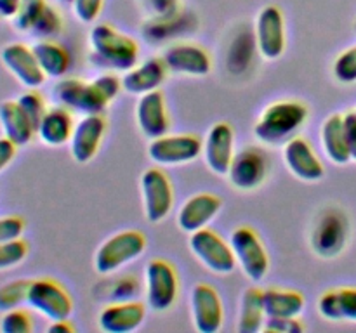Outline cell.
<instances>
[{"label": "cell", "mask_w": 356, "mask_h": 333, "mask_svg": "<svg viewBox=\"0 0 356 333\" xmlns=\"http://www.w3.org/2000/svg\"><path fill=\"white\" fill-rule=\"evenodd\" d=\"M26 304L51 321L70 319L73 314V300L68 290L51 278L31 280Z\"/></svg>", "instance_id": "cell-8"}, {"label": "cell", "mask_w": 356, "mask_h": 333, "mask_svg": "<svg viewBox=\"0 0 356 333\" xmlns=\"http://www.w3.org/2000/svg\"><path fill=\"white\" fill-rule=\"evenodd\" d=\"M16 151L17 146L14 144L13 141H9L6 135L0 137V172H2L6 166H9V163L13 162L14 156H16Z\"/></svg>", "instance_id": "cell-43"}, {"label": "cell", "mask_w": 356, "mask_h": 333, "mask_svg": "<svg viewBox=\"0 0 356 333\" xmlns=\"http://www.w3.org/2000/svg\"><path fill=\"white\" fill-rule=\"evenodd\" d=\"M205 163L218 176H226L235 156V130L226 121L214 123L204 142Z\"/></svg>", "instance_id": "cell-18"}, {"label": "cell", "mask_w": 356, "mask_h": 333, "mask_svg": "<svg viewBox=\"0 0 356 333\" xmlns=\"http://www.w3.org/2000/svg\"><path fill=\"white\" fill-rule=\"evenodd\" d=\"M263 304L266 318H299L305 311V297L296 290L268 288L263 290Z\"/></svg>", "instance_id": "cell-27"}, {"label": "cell", "mask_w": 356, "mask_h": 333, "mask_svg": "<svg viewBox=\"0 0 356 333\" xmlns=\"http://www.w3.org/2000/svg\"><path fill=\"white\" fill-rule=\"evenodd\" d=\"M21 0H0V17L2 19H14L19 10Z\"/></svg>", "instance_id": "cell-44"}, {"label": "cell", "mask_w": 356, "mask_h": 333, "mask_svg": "<svg viewBox=\"0 0 356 333\" xmlns=\"http://www.w3.org/2000/svg\"><path fill=\"white\" fill-rule=\"evenodd\" d=\"M204 151V142L193 134H174L152 139L148 156L153 163L162 166L183 165L197 160Z\"/></svg>", "instance_id": "cell-10"}, {"label": "cell", "mask_w": 356, "mask_h": 333, "mask_svg": "<svg viewBox=\"0 0 356 333\" xmlns=\"http://www.w3.org/2000/svg\"><path fill=\"white\" fill-rule=\"evenodd\" d=\"M28 243L23 238L13 239V241L0 243V271L16 267L26 259Z\"/></svg>", "instance_id": "cell-36"}, {"label": "cell", "mask_w": 356, "mask_h": 333, "mask_svg": "<svg viewBox=\"0 0 356 333\" xmlns=\"http://www.w3.org/2000/svg\"><path fill=\"white\" fill-rule=\"evenodd\" d=\"M139 184H141L143 210H145L146 219L153 224H159L170 214L174 207L172 184L167 173L156 166L145 170Z\"/></svg>", "instance_id": "cell-9"}, {"label": "cell", "mask_w": 356, "mask_h": 333, "mask_svg": "<svg viewBox=\"0 0 356 333\" xmlns=\"http://www.w3.org/2000/svg\"><path fill=\"white\" fill-rule=\"evenodd\" d=\"M284 162L289 172L305 182H316L325 176L322 160L305 137H292L284 144Z\"/></svg>", "instance_id": "cell-17"}, {"label": "cell", "mask_w": 356, "mask_h": 333, "mask_svg": "<svg viewBox=\"0 0 356 333\" xmlns=\"http://www.w3.org/2000/svg\"><path fill=\"white\" fill-rule=\"evenodd\" d=\"M49 333H73L75 332V326L70 323V319H58V321H52L47 326Z\"/></svg>", "instance_id": "cell-45"}, {"label": "cell", "mask_w": 356, "mask_h": 333, "mask_svg": "<svg viewBox=\"0 0 356 333\" xmlns=\"http://www.w3.org/2000/svg\"><path fill=\"white\" fill-rule=\"evenodd\" d=\"M348 241V219L337 208L323 212L312 232V248L323 259H332L343 252Z\"/></svg>", "instance_id": "cell-12"}, {"label": "cell", "mask_w": 356, "mask_h": 333, "mask_svg": "<svg viewBox=\"0 0 356 333\" xmlns=\"http://www.w3.org/2000/svg\"><path fill=\"white\" fill-rule=\"evenodd\" d=\"M146 250V238L141 231L127 229L108 238L94 255V269L99 274H111L141 257Z\"/></svg>", "instance_id": "cell-4"}, {"label": "cell", "mask_w": 356, "mask_h": 333, "mask_svg": "<svg viewBox=\"0 0 356 333\" xmlns=\"http://www.w3.org/2000/svg\"><path fill=\"white\" fill-rule=\"evenodd\" d=\"M222 200L212 193H198L184 201L177 214V225L184 232L191 234L195 231L209 228L216 215L221 212Z\"/></svg>", "instance_id": "cell-22"}, {"label": "cell", "mask_w": 356, "mask_h": 333, "mask_svg": "<svg viewBox=\"0 0 356 333\" xmlns=\"http://www.w3.org/2000/svg\"><path fill=\"white\" fill-rule=\"evenodd\" d=\"M181 0H141V6L152 19H172L179 16Z\"/></svg>", "instance_id": "cell-38"}, {"label": "cell", "mask_w": 356, "mask_h": 333, "mask_svg": "<svg viewBox=\"0 0 356 333\" xmlns=\"http://www.w3.org/2000/svg\"><path fill=\"white\" fill-rule=\"evenodd\" d=\"M305 328V323L299 318H266L263 330L271 333H301Z\"/></svg>", "instance_id": "cell-41"}, {"label": "cell", "mask_w": 356, "mask_h": 333, "mask_svg": "<svg viewBox=\"0 0 356 333\" xmlns=\"http://www.w3.org/2000/svg\"><path fill=\"white\" fill-rule=\"evenodd\" d=\"M31 330H33V321L24 309L16 307L2 312V318H0V332L2 333H30Z\"/></svg>", "instance_id": "cell-35"}, {"label": "cell", "mask_w": 356, "mask_h": 333, "mask_svg": "<svg viewBox=\"0 0 356 333\" xmlns=\"http://www.w3.org/2000/svg\"><path fill=\"white\" fill-rule=\"evenodd\" d=\"M45 6H47L45 0H21L19 10H17L16 17L13 19L16 30L23 31V33H30L31 26L42 14V10L45 9Z\"/></svg>", "instance_id": "cell-34"}, {"label": "cell", "mask_w": 356, "mask_h": 333, "mask_svg": "<svg viewBox=\"0 0 356 333\" xmlns=\"http://www.w3.org/2000/svg\"><path fill=\"white\" fill-rule=\"evenodd\" d=\"M318 312L327 321H356V288H334L318 300Z\"/></svg>", "instance_id": "cell-26"}, {"label": "cell", "mask_w": 356, "mask_h": 333, "mask_svg": "<svg viewBox=\"0 0 356 333\" xmlns=\"http://www.w3.org/2000/svg\"><path fill=\"white\" fill-rule=\"evenodd\" d=\"M61 2H63V3H72L73 0H61Z\"/></svg>", "instance_id": "cell-46"}, {"label": "cell", "mask_w": 356, "mask_h": 333, "mask_svg": "<svg viewBox=\"0 0 356 333\" xmlns=\"http://www.w3.org/2000/svg\"><path fill=\"white\" fill-rule=\"evenodd\" d=\"M136 120H138L141 134L149 141L169 134V111H167L165 97L160 90H152L139 96L138 106H136Z\"/></svg>", "instance_id": "cell-20"}, {"label": "cell", "mask_w": 356, "mask_h": 333, "mask_svg": "<svg viewBox=\"0 0 356 333\" xmlns=\"http://www.w3.org/2000/svg\"><path fill=\"white\" fill-rule=\"evenodd\" d=\"M355 111H356V110H355Z\"/></svg>", "instance_id": "cell-48"}, {"label": "cell", "mask_w": 356, "mask_h": 333, "mask_svg": "<svg viewBox=\"0 0 356 333\" xmlns=\"http://www.w3.org/2000/svg\"><path fill=\"white\" fill-rule=\"evenodd\" d=\"M334 76L341 83H355L356 82V45L348 51L341 52L332 66Z\"/></svg>", "instance_id": "cell-37"}, {"label": "cell", "mask_w": 356, "mask_h": 333, "mask_svg": "<svg viewBox=\"0 0 356 333\" xmlns=\"http://www.w3.org/2000/svg\"><path fill=\"white\" fill-rule=\"evenodd\" d=\"M106 134V120L103 114H86L73 128L70 139V153L76 163L92 162Z\"/></svg>", "instance_id": "cell-16"}, {"label": "cell", "mask_w": 356, "mask_h": 333, "mask_svg": "<svg viewBox=\"0 0 356 333\" xmlns=\"http://www.w3.org/2000/svg\"><path fill=\"white\" fill-rule=\"evenodd\" d=\"M122 90V80L113 73H103L90 82L80 78H63L52 87V97L59 106L72 113L103 114Z\"/></svg>", "instance_id": "cell-1"}, {"label": "cell", "mask_w": 356, "mask_h": 333, "mask_svg": "<svg viewBox=\"0 0 356 333\" xmlns=\"http://www.w3.org/2000/svg\"><path fill=\"white\" fill-rule=\"evenodd\" d=\"M146 319L145 304L138 300H122L106 305L99 312L97 325L106 333H131Z\"/></svg>", "instance_id": "cell-21"}, {"label": "cell", "mask_w": 356, "mask_h": 333, "mask_svg": "<svg viewBox=\"0 0 356 333\" xmlns=\"http://www.w3.org/2000/svg\"><path fill=\"white\" fill-rule=\"evenodd\" d=\"M16 101H17V104L23 108V111L26 113V117L30 118L31 123H33L35 130H37L38 125H40V121H42V118H44L45 111L49 110L47 104H45V101H44V97H42L35 89H28L26 92L21 94Z\"/></svg>", "instance_id": "cell-33"}, {"label": "cell", "mask_w": 356, "mask_h": 333, "mask_svg": "<svg viewBox=\"0 0 356 333\" xmlns=\"http://www.w3.org/2000/svg\"><path fill=\"white\" fill-rule=\"evenodd\" d=\"M0 61L7 71L26 89H38L47 78L35 58L33 49L24 44L3 45L0 51Z\"/></svg>", "instance_id": "cell-14"}, {"label": "cell", "mask_w": 356, "mask_h": 333, "mask_svg": "<svg viewBox=\"0 0 356 333\" xmlns=\"http://www.w3.org/2000/svg\"><path fill=\"white\" fill-rule=\"evenodd\" d=\"M30 283L31 280H14L3 283L0 287V312H7L26 304Z\"/></svg>", "instance_id": "cell-32"}, {"label": "cell", "mask_w": 356, "mask_h": 333, "mask_svg": "<svg viewBox=\"0 0 356 333\" xmlns=\"http://www.w3.org/2000/svg\"><path fill=\"white\" fill-rule=\"evenodd\" d=\"M355 31H356V21H355Z\"/></svg>", "instance_id": "cell-47"}, {"label": "cell", "mask_w": 356, "mask_h": 333, "mask_svg": "<svg viewBox=\"0 0 356 333\" xmlns=\"http://www.w3.org/2000/svg\"><path fill=\"white\" fill-rule=\"evenodd\" d=\"M266 323V312L263 304V290L256 287L247 288L240 298V314H238V330L240 333H257L264 328Z\"/></svg>", "instance_id": "cell-30"}, {"label": "cell", "mask_w": 356, "mask_h": 333, "mask_svg": "<svg viewBox=\"0 0 356 333\" xmlns=\"http://www.w3.org/2000/svg\"><path fill=\"white\" fill-rule=\"evenodd\" d=\"M165 62L162 58H152L136 65L129 71H125L122 78V89L132 96H143L152 90H159L167 78Z\"/></svg>", "instance_id": "cell-23"}, {"label": "cell", "mask_w": 356, "mask_h": 333, "mask_svg": "<svg viewBox=\"0 0 356 333\" xmlns=\"http://www.w3.org/2000/svg\"><path fill=\"white\" fill-rule=\"evenodd\" d=\"M344 121V135H346L348 149H350L351 160L356 162V111L343 114Z\"/></svg>", "instance_id": "cell-42"}, {"label": "cell", "mask_w": 356, "mask_h": 333, "mask_svg": "<svg viewBox=\"0 0 356 333\" xmlns=\"http://www.w3.org/2000/svg\"><path fill=\"white\" fill-rule=\"evenodd\" d=\"M308 108L299 101H278L261 113L254 125V135L266 146H282L296 137L308 120Z\"/></svg>", "instance_id": "cell-3"}, {"label": "cell", "mask_w": 356, "mask_h": 333, "mask_svg": "<svg viewBox=\"0 0 356 333\" xmlns=\"http://www.w3.org/2000/svg\"><path fill=\"white\" fill-rule=\"evenodd\" d=\"M89 47L92 61L103 68L129 71L138 65V42L106 23H99L90 28Z\"/></svg>", "instance_id": "cell-2"}, {"label": "cell", "mask_w": 356, "mask_h": 333, "mask_svg": "<svg viewBox=\"0 0 356 333\" xmlns=\"http://www.w3.org/2000/svg\"><path fill=\"white\" fill-rule=\"evenodd\" d=\"M24 232V221L17 215L0 217V243L19 239Z\"/></svg>", "instance_id": "cell-40"}, {"label": "cell", "mask_w": 356, "mask_h": 333, "mask_svg": "<svg viewBox=\"0 0 356 333\" xmlns=\"http://www.w3.org/2000/svg\"><path fill=\"white\" fill-rule=\"evenodd\" d=\"M191 318L200 333H218L225 321V309L218 290L207 283L195 284L191 290Z\"/></svg>", "instance_id": "cell-15"}, {"label": "cell", "mask_w": 356, "mask_h": 333, "mask_svg": "<svg viewBox=\"0 0 356 333\" xmlns=\"http://www.w3.org/2000/svg\"><path fill=\"white\" fill-rule=\"evenodd\" d=\"M63 31V17L52 6H45L40 16L31 26L30 35L37 40H54Z\"/></svg>", "instance_id": "cell-31"}, {"label": "cell", "mask_w": 356, "mask_h": 333, "mask_svg": "<svg viewBox=\"0 0 356 333\" xmlns=\"http://www.w3.org/2000/svg\"><path fill=\"white\" fill-rule=\"evenodd\" d=\"M270 172V160L261 148L249 146L235 153L228 170V179L240 191H254L264 184Z\"/></svg>", "instance_id": "cell-11"}, {"label": "cell", "mask_w": 356, "mask_h": 333, "mask_svg": "<svg viewBox=\"0 0 356 333\" xmlns=\"http://www.w3.org/2000/svg\"><path fill=\"white\" fill-rule=\"evenodd\" d=\"M188 245H190L191 253L197 257L198 262L207 267L211 273L226 276V274H232L235 267L238 266L229 241L222 239L212 229L204 228L200 231L191 232Z\"/></svg>", "instance_id": "cell-5"}, {"label": "cell", "mask_w": 356, "mask_h": 333, "mask_svg": "<svg viewBox=\"0 0 356 333\" xmlns=\"http://www.w3.org/2000/svg\"><path fill=\"white\" fill-rule=\"evenodd\" d=\"M167 69L177 75L205 76L212 71V58L204 47L195 44H174L162 54Z\"/></svg>", "instance_id": "cell-19"}, {"label": "cell", "mask_w": 356, "mask_h": 333, "mask_svg": "<svg viewBox=\"0 0 356 333\" xmlns=\"http://www.w3.org/2000/svg\"><path fill=\"white\" fill-rule=\"evenodd\" d=\"M103 3L104 0H73V14L82 23H94L97 19V16H99L101 9H103Z\"/></svg>", "instance_id": "cell-39"}, {"label": "cell", "mask_w": 356, "mask_h": 333, "mask_svg": "<svg viewBox=\"0 0 356 333\" xmlns=\"http://www.w3.org/2000/svg\"><path fill=\"white\" fill-rule=\"evenodd\" d=\"M33 54L40 65L42 71L49 78H63L68 73L72 59L68 51L54 40H38L33 45Z\"/></svg>", "instance_id": "cell-29"}, {"label": "cell", "mask_w": 356, "mask_h": 333, "mask_svg": "<svg viewBox=\"0 0 356 333\" xmlns=\"http://www.w3.org/2000/svg\"><path fill=\"white\" fill-rule=\"evenodd\" d=\"M0 128L9 141L17 148L30 144L31 139L37 135L33 123L17 101H2L0 103Z\"/></svg>", "instance_id": "cell-25"}, {"label": "cell", "mask_w": 356, "mask_h": 333, "mask_svg": "<svg viewBox=\"0 0 356 333\" xmlns=\"http://www.w3.org/2000/svg\"><path fill=\"white\" fill-rule=\"evenodd\" d=\"M75 128V120L68 108L54 106L45 111L40 125L37 128V135L44 144L59 148V146L70 142Z\"/></svg>", "instance_id": "cell-24"}, {"label": "cell", "mask_w": 356, "mask_h": 333, "mask_svg": "<svg viewBox=\"0 0 356 333\" xmlns=\"http://www.w3.org/2000/svg\"><path fill=\"white\" fill-rule=\"evenodd\" d=\"M322 148L327 158L336 165H346L351 160L344 135L343 114H330L322 125Z\"/></svg>", "instance_id": "cell-28"}, {"label": "cell", "mask_w": 356, "mask_h": 333, "mask_svg": "<svg viewBox=\"0 0 356 333\" xmlns=\"http://www.w3.org/2000/svg\"><path fill=\"white\" fill-rule=\"evenodd\" d=\"M256 47L259 54L268 61L282 58L287 45L285 37V19L277 6H266L259 10L256 19Z\"/></svg>", "instance_id": "cell-13"}, {"label": "cell", "mask_w": 356, "mask_h": 333, "mask_svg": "<svg viewBox=\"0 0 356 333\" xmlns=\"http://www.w3.org/2000/svg\"><path fill=\"white\" fill-rule=\"evenodd\" d=\"M145 291L152 311H169L179 293V278L172 264L163 259L149 260L145 269Z\"/></svg>", "instance_id": "cell-7"}, {"label": "cell", "mask_w": 356, "mask_h": 333, "mask_svg": "<svg viewBox=\"0 0 356 333\" xmlns=\"http://www.w3.org/2000/svg\"><path fill=\"white\" fill-rule=\"evenodd\" d=\"M229 245L235 253L236 264L242 267L243 274L254 283H259L270 271V257L261 241L259 234L252 228H236L229 236Z\"/></svg>", "instance_id": "cell-6"}]
</instances>
